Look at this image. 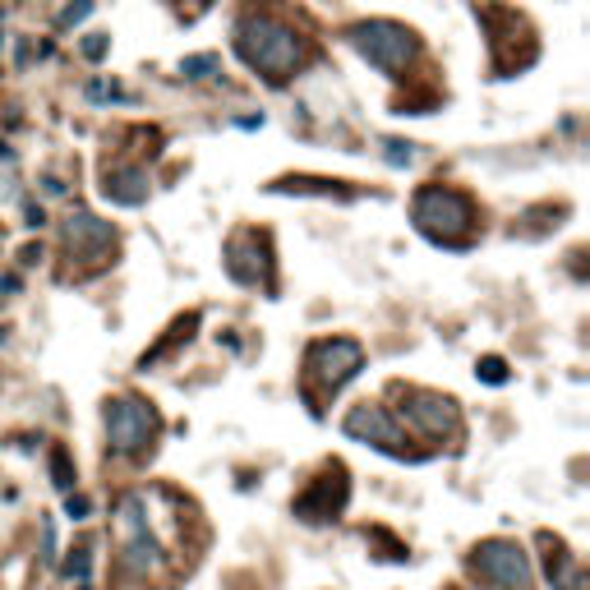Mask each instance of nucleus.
Masks as SVG:
<instances>
[{"label":"nucleus","instance_id":"nucleus-3","mask_svg":"<svg viewBox=\"0 0 590 590\" xmlns=\"http://www.w3.org/2000/svg\"><path fill=\"white\" fill-rule=\"evenodd\" d=\"M351 42H355V51L369 60V65H379L383 74H397L411 65V56H415V37L402 28V24H388V19H374V24H360V28H351Z\"/></svg>","mask_w":590,"mask_h":590},{"label":"nucleus","instance_id":"nucleus-14","mask_svg":"<svg viewBox=\"0 0 590 590\" xmlns=\"http://www.w3.org/2000/svg\"><path fill=\"white\" fill-rule=\"evenodd\" d=\"M51 484H56V489H69V484H74V466H69V453H65V448H51Z\"/></svg>","mask_w":590,"mask_h":590},{"label":"nucleus","instance_id":"nucleus-18","mask_svg":"<svg viewBox=\"0 0 590 590\" xmlns=\"http://www.w3.org/2000/svg\"><path fill=\"white\" fill-rule=\"evenodd\" d=\"M208 69H217V56H194V60H185V74H208Z\"/></svg>","mask_w":590,"mask_h":590},{"label":"nucleus","instance_id":"nucleus-4","mask_svg":"<svg viewBox=\"0 0 590 590\" xmlns=\"http://www.w3.org/2000/svg\"><path fill=\"white\" fill-rule=\"evenodd\" d=\"M364 369V346L355 337H332V341H314L305 355V374L323 388H341L346 379H355Z\"/></svg>","mask_w":590,"mask_h":590},{"label":"nucleus","instance_id":"nucleus-13","mask_svg":"<svg viewBox=\"0 0 590 590\" xmlns=\"http://www.w3.org/2000/svg\"><path fill=\"white\" fill-rule=\"evenodd\" d=\"M102 194H107L111 203L138 208V203L148 198V171H143V167H111V171H107Z\"/></svg>","mask_w":590,"mask_h":590},{"label":"nucleus","instance_id":"nucleus-12","mask_svg":"<svg viewBox=\"0 0 590 590\" xmlns=\"http://www.w3.org/2000/svg\"><path fill=\"white\" fill-rule=\"evenodd\" d=\"M111 240H116L111 227L97 221V217H88V212H74L65 221V245H69V254H79V259H102L111 249Z\"/></svg>","mask_w":590,"mask_h":590},{"label":"nucleus","instance_id":"nucleus-7","mask_svg":"<svg viewBox=\"0 0 590 590\" xmlns=\"http://www.w3.org/2000/svg\"><path fill=\"white\" fill-rule=\"evenodd\" d=\"M153 433H158V415H153V406L129 402V397H120V402L107 406V438H111V448H116L120 457L143 453L148 442H153Z\"/></svg>","mask_w":590,"mask_h":590},{"label":"nucleus","instance_id":"nucleus-16","mask_svg":"<svg viewBox=\"0 0 590 590\" xmlns=\"http://www.w3.org/2000/svg\"><path fill=\"white\" fill-rule=\"evenodd\" d=\"M88 567H93L88 549H74V554H69V563H65V576H69V581H74V576L84 581V576H88Z\"/></svg>","mask_w":590,"mask_h":590},{"label":"nucleus","instance_id":"nucleus-19","mask_svg":"<svg viewBox=\"0 0 590 590\" xmlns=\"http://www.w3.org/2000/svg\"><path fill=\"white\" fill-rule=\"evenodd\" d=\"M84 56H88V60H102V56H107V37H102V33H93V37L84 42Z\"/></svg>","mask_w":590,"mask_h":590},{"label":"nucleus","instance_id":"nucleus-9","mask_svg":"<svg viewBox=\"0 0 590 590\" xmlns=\"http://www.w3.org/2000/svg\"><path fill=\"white\" fill-rule=\"evenodd\" d=\"M341 429H346L351 438H360V442H374V448L392 453V457H406L402 433H397V424H392V415H388L383 406H369V402L351 406L346 420H341Z\"/></svg>","mask_w":590,"mask_h":590},{"label":"nucleus","instance_id":"nucleus-2","mask_svg":"<svg viewBox=\"0 0 590 590\" xmlns=\"http://www.w3.org/2000/svg\"><path fill=\"white\" fill-rule=\"evenodd\" d=\"M415 227L429 236V240H442V245H462V236L471 231L475 221V208L462 189H448V185H429L415 194Z\"/></svg>","mask_w":590,"mask_h":590},{"label":"nucleus","instance_id":"nucleus-8","mask_svg":"<svg viewBox=\"0 0 590 590\" xmlns=\"http://www.w3.org/2000/svg\"><path fill=\"white\" fill-rule=\"evenodd\" d=\"M402 411H406V420H411L420 433H429V438H448V433H457V424H462L453 397L424 392V388H406V392H402Z\"/></svg>","mask_w":590,"mask_h":590},{"label":"nucleus","instance_id":"nucleus-10","mask_svg":"<svg viewBox=\"0 0 590 590\" xmlns=\"http://www.w3.org/2000/svg\"><path fill=\"white\" fill-rule=\"evenodd\" d=\"M341 507H346V471L341 466H332L310 493L295 498V516H300V522H328Z\"/></svg>","mask_w":590,"mask_h":590},{"label":"nucleus","instance_id":"nucleus-1","mask_svg":"<svg viewBox=\"0 0 590 590\" xmlns=\"http://www.w3.org/2000/svg\"><path fill=\"white\" fill-rule=\"evenodd\" d=\"M236 46L245 56V65L263 69L272 84H281L286 74L300 65V33L268 19V15H245L236 28Z\"/></svg>","mask_w":590,"mask_h":590},{"label":"nucleus","instance_id":"nucleus-15","mask_svg":"<svg viewBox=\"0 0 590 590\" xmlns=\"http://www.w3.org/2000/svg\"><path fill=\"white\" fill-rule=\"evenodd\" d=\"M475 374H480L484 383H493V388H503V383H507V364H503L498 355H484V360L475 364Z\"/></svg>","mask_w":590,"mask_h":590},{"label":"nucleus","instance_id":"nucleus-6","mask_svg":"<svg viewBox=\"0 0 590 590\" xmlns=\"http://www.w3.org/2000/svg\"><path fill=\"white\" fill-rule=\"evenodd\" d=\"M120 563L134 576H148L162 567V549L148 535V516H143V498H125L120 503Z\"/></svg>","mask_w":590,"mask_h":590},{"label":"nucleus","instance_id":"nucleus-5","mask_svg":"<svg viewBox=\"0 0 590 590\" xmlns=\"http://www.w3.org/2000/svg\"><path fill=\"white\" fill-rule=\"evenodd\" d=\"M471 572L484 576L498 590H526L531 585V563H526V554L516 549L512 540H484V544H475Z\"/></svg>","mask_w":590,"mask_h":590},{"label":"nucleus","instance_id":"nucleus-11","mask_svg":"<svg viewBox=\"0 0 590 590\" xmlns=\"http://www.w3.org/2000/svg\"><path fill=\"white\" fill-rule=\"evenodd\" d=\"M227 272L236 277V281H245V286H268L272 281V263H268V249H263V240L254 236V231H240L236 240H231V249H227Z\"/></svg>","mask_w":590,"mask_h":590},{"label":"nucleus","instance_id":"nucleus-17","mask_svg":"<svg viewBox=\"0 0 590 590\" xmlns=\"http://www.w3.org/2000/svg\"><path fill=\"white\" fill-rule=\"evenodd\" d=\"M88 507H93V503H88L84 493H69V498H65V512L74 516V522H84V516H88Z\"/></svg>","mask_w":590,"mask_h":590},{"label":"nucleus","instance_id":"nucleus-20","mask_svg":"<svg viewBox=\"0 0 590 590\" xmlns=\"http://www.w3.org/2000/svg\"><path fill=\"white\" fill-rule=\"evenodd\" d=\"M88 10H93V5H88V0H79V5H69V10L60 15V24H79V19H84Z\"/></svg>","mask_w":590,"mask_h":590}]
</instances>
